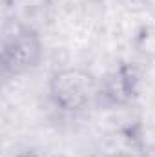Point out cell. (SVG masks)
<instances>
[{"mask_svg":"<svg viewBox=\"0 0 155 157\" xmlns=\"http://www.w3.org/2000/svg\"><path fill=\"white\" fill-rule=\"evenodd\" d=\"M95 91V77L80 68L59 70L49 78V97L59 108L66 112H77L84 108L91 101Z\"/></svg>","mask_w":155,"mask_h":157,"instance_id":"obj_1","label":"cell"},{"mask_svg":"<svg viewBox=\"0 0 155 157\" xmlns=\"http://www.w3.org/2000/svg\"><path fill=\"white\" fill-rule=\"evenodd\" d=\"M40 59H42V42L33 29L20 28L4 40L0 55L4 73L20 75L35 68L40 62Z\"/></svg>","mask_w":155,"mask_h":157,"instance_id":"obj_2","label":"cell"},{"mask_svg":"<svg viewBox=\"0 0 155 157\" xmlns=\"http://www.w3.org/2000/svg\"><path fill=\"white\" fill-rule=\"evenodd\" d=\"M139 91V73L133 66L122 64L106 78L104 95L112 102H128Z\"/></svg>","mask_w":155,"mask_h":157,"instance_id":"obj_3","label":"cell"},{"mask_svg":"<svg viewBox=\"0 0 155 157\" xmlns=\"http://www.w3.org/2000/svg\"><path fill=\"white\" fill-rule=\"evenodd\" d=\"M15 157H40V155H37L35 152H22V154H18V155H15Z\"/></svg>","mask_w":155,"mask_h":157,"instance_id":"obj_4","label":"cell"}]
</instances>
